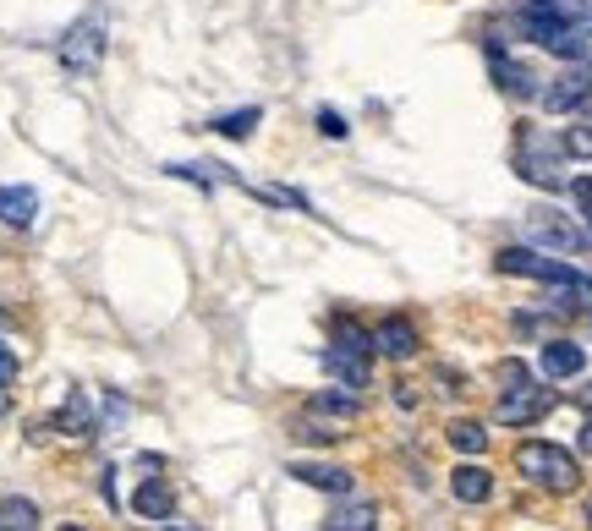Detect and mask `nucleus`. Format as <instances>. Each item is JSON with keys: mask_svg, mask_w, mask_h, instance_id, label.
I'll list each match as a JSON object with an SVG mask.
<instances>
[{"mask_svg": "<svg viewBox=\"0 0 592 531\" xmlns=\"http://www.w3.org/2000/svg\"><path fill=\"white\" fill-rule=\"evenodd\" d=\"M494 264H499V274H516V279H543V285H560V290H588V285H592L577 264L549 258V253H538V247H499V253H494Z\"/></svg>", "mask_w": 592, "mask_h": 531, "instance_id": "2", "label": "nucleus"}, {"mask_svg": "<svg viewBox=\"0 0 592 531\" xmlns=\"http://www.w3.org/2000/svg\"><path fill=\"white\" fill-rule=\"evenodd\" d=\"M488 72H494V83H499L510 99H538V94H543V88H538V72H532L527 61L505 55L499 44H488Z\"/></svg>", "mask_w": 592, "mask_h": 531, "instance_id": "6", "label": "nucleus"}, {"mask_svg": "<svg viewBox=\"0 0 592 531\" xmlns=\"http://www.w3.org/2000/svg\"><path fill=\"white\" fill-rule=\"evenodd\" d=\"M258 121H264V110H258V105H247V110L214 116V121H209V132H220V137H253V132H258Z\"/></svg>", "mask_w": 592, "mask_h": 531, "instance_id": "20", "label": "nucleus"}, {"mask_svg": "<svg viewBox=\"0 0 592 531\" xmlns=\"http://www.w3.org/2000/svg\"><path fill=\"white\" fill-rule=\"evenodd\" d=\"M335 346L368 351V357H373V329H362V323H351V318H335Z\"/></svg>", "mask_w": 592, "mask_h": 531, "instance_id": "22", "label": "nucleus"}, {"mask_svg": "<svg viewBox=\"0 0 592 531\" xmlns=\"http://www.w3.org/2000/svg\"><path fill=\"white\" fill-rule=\"evenodd\" d=\"M17 373H22V362H17V351L0 340V384H17Z\"/></svg>", "mask_w": 592, "mask_h": 531, "instance_id": "24", "label": "nucleus"}, {"mask_svg": "<svg viewBox=\"0 0 592 531\" xmlns=\"http://www.w3.org/2000/svg\"><path fill=\"white\" fill-rule=\"evenodd\" d=\"M582 449H588V455H592V422H588V427H582Z\"/></svg>", "mask_w": 592, "mask_h": 531, "instance_id": "26", "label": "nucleus"}, {"mask_svg": "<svg viewBox=\"0 0 592 531\" xmlns=\"http://www.w3.org/2000/svg\"><path fill=\"white\" fill-rule=\"evenodd\" d=\"M373 351H379V357H390V362H406V357H417V351H423V334H417V323H412V318H384V323L373 329Z\"/></svg>", "mask_w": 592, "mask_h": 531, "instance_id": "9", "label": "nucleus"}, {"mask_svg": "<svg viewBox=\"0 0 592 531\" xmlns=\"http://www.w3.org/2000/svg\"><path fill=\"white\" fill-rule=\"evenodd\" d=\"M346 422H335V416H324V411H307L302 422H296V438L302 444H340L346 433H340Z\"/></svg>", "mask_w": 592, "mask_h": 531, "instance_id": "18", "label": "nucleus"}, {"mask_svg": "<svg viewBox=\"0 0 592 531\" xmlns=\"http://www.w3.org/2000/svg\"><path fill=\"white\" fill-rule=\"evenodd\" d=\"M527 236H532V247H549V253H565V258H592V236L571 214L532 209V214H527Z\"/></svg>", "mask_w": 592, "mask_h": 531, "instance_id": "4", "label": "nucleus"}, {"mask_svg": "<svg viewBox=\"0 0 592 531\" xmlns=\"http://www.w3.org/2000/svg\"><path fill=\"white\" fill-rule=\"evenodd\" d=\"M0 531H39V505L33 499H6L0 505Z\"/></svg>", "mask_w": 592, "mask_h": 531, "instance_id": "21", "label": "nucleus"}, {"mask_svg": "<svg viewBox=\"0 0 592 531\" xmlns=\"http://www.w3.org/2000/svg\"><path fill=\"white\" fill-rule=\"evenodd\" d=\"M554 411V390H538V384H521V390H505L494 405V422L499 427H532Z\"/></svg>", "mask_w": 592, "mask_h": 531, "instance_id": "5", "label": "nucleus"}, {"mask_svg": "<svg viewBox=\"0 0 592 531\" xmlns=\"http://www.w3.org/2000/svg\"><path fill=\"white\" fill-rule=\"evenodd\" d=\"M6 411H11V400H6V384H0V416H6Z\"/></svg>", "mask_w": 592, "mask_h": 531, "instance_id": "27", "label": "nucleus"}, {"mask_svg": "<svg viewBox=\"0 0 592 531\" xmlns=\"http://www.w3.org/2000/svg\"><path fill=\"white\" fill-rule=\"evenodd\" d=\"M324 368H329L346 390H368V379H373V373H368V351H346V346H329V351H324Z\"/></svg>", "mask_w": 592, "mask_h": 531, "instance_id": "13", "label": "nucleus"}, {"mask_svg": "<svg viewBox=\"0 0 592 531\" xmlns=\"http://www.w3.org/2000/svg\"><path fill=\"white\" fill-rule=\"evenodd\" d=\"M292 477L296 482H307V488H318V493H351V471L346 466H324V460H292Z\"/></svg>", "mask_w": 592, "mask_h": 531, "instance_id": "12", "label": "nucleus"}, {"mask_svg": "<svg viewBox=\"0 0 592 531\" xmlns=\"http://www.w3.org/2000/svg\"><path fill=\"white\" fill-rule=\"evenodd\" d=\"M588 225H592V209H588Z\"/></svg>", "mask_w": 592, "mask_h": 531, "instance_id": "33", "label": "nucleus"}, {"mask_svg": "<svg viewBox=\"0 0 592 531\" xmlns=\"http://www.w3.org/2000/svg\"><path fill=\"white\" fill-rule=\"evenodd\" d=\"M6 323H11V318H6V312H0V329H6Z\"/></svg>", "mask_w": 592, "mask_h": 531, "instance_id": "31", "label": "nucleus"}, {"mask_svg": "<svg viewBox=\"0 0 592 531\" xmlns=\"http://www.w3.org/2000/svg\"><path fill=\"white\" fill-rule=\"evenodd\" d=\"M318 132H324V137H346V116H335V110H318Z\"/></svg>", "mask_w": 592, "mask_h": 531, "instance_id": "25", "label": "nucleus"}, {"mask_svg": "<svg viewBox=\"0 0 592 531\" xmlns=\"http://www.w3.org/2000/svg\"><path fill=\"white\" fill-rule=\"evenodd\" d=\"M538 368H543V379H582V373H588V346L554 334V340H543Z\"/></svg>", "mask_w": 592, "mask_h": 531, "instance_id": "7", "label": "nucleus"}, {"mask_svg": "<svg viewBox=\"0 0 592 531\" xmlns=\"http://www.w3.org/2000/svg\"><path fill=\"white\" fill-rule=\"evenodd\" d=\"M165 531H187V527H165Z\"/></svg>", "mask_w": 592, "mask_h": 531, "instance_id": "32", "label": "nucleus"}, {"mask_svg": "<svg viewBox=\"0 0 592 531\" xmlns=\"http://www.w3.org/2000/svg\"><path fill=\"white\" fill-rule=\"evenodd\" d=\"M516 471H521L532 488H543V493H577V488H582L577 455L560 449V444H543V438H532V444L516 449Z\"/></svg>", "mask_w": 592, "mask_h": 531, "instance_id": "1", "label": "nucleus"}, {"mask_svg": "<svg viewBox=\"0 0 592 531\" xmlns=\"http://www.w3.org/2000/svg\"><path fill=\"white\" fill-rule=\"evenodd\" d=\"M170 505H176V493H170V482H165V477H144V482H138V493H133V510H138L144 521H165V516H170Z\"/></svg>", "mask_w": 592, "mask_h": 531, "instance_id": "15", "label": "nucleus"}, {"mask_svg": "<svg viewBox=\"0 0 592 531\" xmlns=\"http://www.w3.org/2000/svg\"><path fill=\"white\" fill-rule=\"evenodd\" d=\"M582 400H588V405H592V384H588V390H582Z\"/></svg>", "mask_w": 592, "mask_h": 531, "instance_id": "30", "label": "nucleus"}, {"mask_svg": "<svg viewBox=\"0 0 592 531\" xmlns=\"http://www.w3.org/2000/svg\"><path fill=\"white\" fill-rule=\"evenodd\" d=\"M494 373H499V384H510V390H521V384H532V379H527V368H521V362H499V368H494Z\"/></svg>", "mask_w": 592, "mask_h": 531, "instance_id": "23", "label": "nucleus"}, {"mask_svg": "<svg viewBox=\"0 0 592 531\" xmlns=\"http://www.w3.org/2000/svg\"><path fill=\"white\" fill-rule=\"evenodd\" d=\"M105 50H110V22H105V11H88L83 22L66 28V39H61V66L77 72V77H94L99 61H105Z\"/></svg>", "mask_w": 592, "mask_h": 531, "instance_id": "3", "label": "nucleus"}, {"mask_svg": "<svg viewBox=\"0 0 592 531\" xmlns=\"http://www.w3.org/2000/svg\"><path fill=\"white\" fill-rule=\"evenodd\" d=\"M582 516H588V531H592V499H588V510H582Z\"/></svg>", "mask_w": 592, "mask_h": 531, "instance_id": "28", "label": "nucleus"}, {"mask_svg": "<svg viewBox=\"0 0 592 531\" xmlns=\"http://www.w3.org/2000/svg\"><path fill=\"white\" fill-rule=\"evenodd\" d=\"M461 455H483L488 449V427L483 422H472V416H461V422H450V433H444Z\"/></svg>", "mask_w": 592, "mask_h": 531, "instance_id": "19", "label": "nucleus"}, {"mask_svg": "<svg viewBox=\"0 0 592 531\" xmlns=\"http://www.w3.org/2000/svg\"><path fill=\"white\" fill-rule=\"evenodd\" d=\"M55 433L61 438H94L99 433V422H94V400H88V390H72V395L61 400V411H55Z\"/></svg>", "mask_w": 592, "mask_h": 531, "instance_id": "10", "label": "nucleus"}, {"mask_svg": "<svg viewBox=\"0 0 592 531\" xmlns=\"http://www.w3.org/2000/svg\"><path fill=\"white\" fill-rule=\"evenodd\" d=\"M324 531H379V505H373V499H346V505L324 521Z\"/></svg>", "mask_w": 592, "mask_h": 531, "instance_id": "16", "label": "nucleus"}, {"mask_svg": "<svg viewBox=\"0 0 592 531\" xmlns=\"http://www.w3.org/2000/svg\"><path fill=\"white\" fill-rule=\"evenodd\" d=\"M450 493H455L461 505H488V499H494V477H488V466L461 460V466L450 471Z\"/></svg>", "mask_w": 592, "mask_h": 531, "instance_id": "11", "label": "nucleus"}, {"mask_svg": "<svg viewBox=\"0 0 592 531\" xmlns=\"http://www.w3.org/2000/svg\"><path fill=\"white\" fill-rule=\"evenodd\" d=\"M307 411H324V416H335V422H357L362 416V400H357V390H324V395L307 400Z\"/></svg>", "mask_w": 592, "mask_h": 531, "instance_id": "17", "label": "nucleus"}, {"mask_svg": "<svg viewBox=\"0 0 592 531\" xmlns=\"http://www.w3.org/2000/svg\"><path fill=\"white\" fill-rule=\"evenodd\" d=\"M61 531H88V527H77V521H72V527H61Z\"/></svg>", "mask_w": 592, "mask_h": 531, "instance_id": "29", "label": "nucleus"}, {"mask_svg": "<svg viewBox=\"0 0 592 531\" xmlns=\"http://www.w3.org/2000/svg\"><path fill=\"white\" fill-rule=\"evenodd\" d=\"M39 220V192L33 187H0V225L28 231Z\"/></svg>", "mask_w": 592, "mask_h": 531, "instance_id": "14", "label": "nucleus"}, {"mask_svg": "<svg viewBox=\"0 0 592 531\" xmlns=\"http://www.w3.org/2000/svg\"><path fill=\"white\" fill-rule=\"evenodd\" d=\"M588 88H592V72L588 66H571L565 77H554V88H543V94H538V105H543L549 116H571V110H582Z\"/></svg>", "mask_w": 592, "mask_h": 531, "instance_id": "8", "label": "nucleus"}, {"mask_svg": "<svg viewBox=\"0 0 592 531\" xmlns=\"http://www.w3.org/2000/svg\"><path fill=\"white\" fill-rule=\"evenodd\" d=\"M588 290H592V285H588Z\"/></svg>", "mask_w": 592, "mask_h": 531, "instance_id": "34", "label": "nucleus"}]
</instances>
